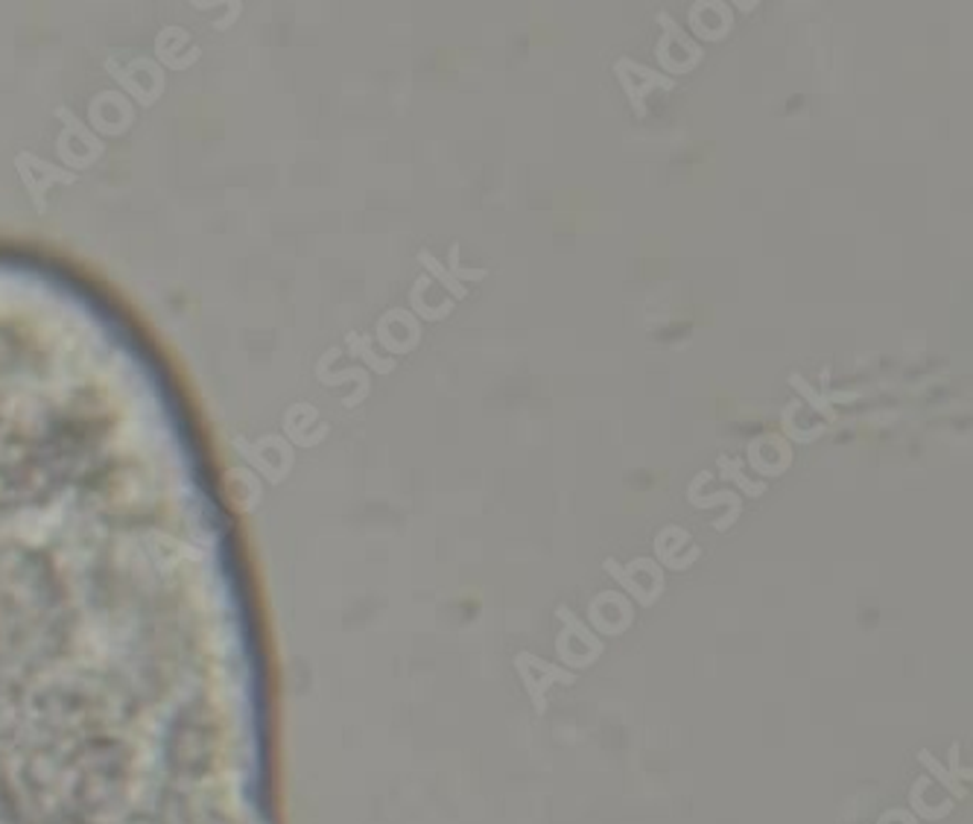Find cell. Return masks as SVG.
Masks as SVG:
<instances>
[{
  "instance_id": "obj_1",
  "label": "cell",
  "mask_w": 973,
  "mask_h": 824,
  "mask_svg": "<svg viewBox=\"0 0 973 824\" xmlns=\"http://www.w3.org/2000/svg\"><path fill=\"white\" fill-rule=\"evenodd\" d=\"M790 386H792V389H799L801 395H804V398L810 400V407H813L815 413H822V416L827 418V421H836V413H833L827 395H819V392H815L813 386H810L808 381H804V377H801V375H790Z\"/></svg>"
},
{
  "instance_id": "obj_2",
  "label": "cell",
  "mask_w": 973,
  "mask_h": 824,
  "mask_svg": "<svg viewBox=\"0 0 973 824\" xmlns=\"http://www.w3.org/2000/svg\"><path fill=\"white\" fill-rule=\"evenodd\" d=\"M418 260H421V264H425V267L430 269V272L436 275V278H439V281L445 283V287H448L450 292H453V299H466V296H468V287H462V283H459L457 278H453V275H450V269L441 267L439 260L432 258L430 252H421V255H418Z\"/></svg>"
},
{
  "instance_id": "obj_3",
  "label": "cell",
  "mask_w": 973,
  "mask_h": 824,
  "mask_svg": "<svg viewBox=\"0 0 973 824\" xmlns=\"http://www.w3.org/2000/svg\"><path fill=\"white\" fill-rule=\"evenodd\" d=\"M425 283H427V278H421V281L416 283V296H418V290L425 287ZM416 296H413V304H416L418 313H421V317H425V319H445V317H450V310H453V301H450V299L441 301L439 310H430V308H425V304H421V299H416Z\"/></svg>"
},
{
  "instance_id": "obj_4",
  "label": "cell",
  "mask_w": 973,
  "mask_h": 824,
  "mask_svg": "<svg viewBox=\"0 0 973 824\" xmlns=\"http://www.w3.org/2000/svg\"><path fill=\"white\" fill-rule=\"evenodd\" d=\"M450 275H453V278H457L459 283H462V281H483L485 275H489V269H462V267H457V269H450Z\"/></svg>"
}]
</instances>
